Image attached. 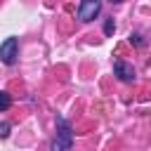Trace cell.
Returning <instances> with one entry per match:
<instances>
[{"instance_id": "obj_3", "label": "cell", "mask_w": 151, "mask_h": 151, "mask_svg": "<svg viewBox=\"0 0 151 151\" xmlns=\"http://www.w3.org/2000/svg\"><path fill=\"white\" fill-rule=\"evenodd\" d=\"M99 14H101V0H80V5H78V19L83 24L94 21Z\"/></svg>"}, {"instance_id": "obj_4", "label": "cell", "mask_w": 151, "mask_h": 151, "mask_svg": "<svg viewBox=\"0 0 151 151\" xmlns=\"http://www.w3.org/2000/svg\"><path fill=\"white\" fill-rule=\"evenodd\" d=\"M113 76H116L120 83H132V80L137 78V71H134L132 64H127V61H123V59H116V61H113Z\"/></svg>"}, {"instance_id": "obj_7", "label": "cell", "mask_w": 151, "mask_h": 151, "mask_svg": "<svg viewBox=\"0 0 151 151\" xmlns=\"http://www.w3.org/2000/svg\"><path fill=\"white\" fill-rule=\"evenodd\" d=\"M9 132H12V125L2 120V123H0V139H7V137H9Z\"/></svg>"}, {"instance_id": "obj_8", "label": "cell", "mask_w": 151, "mask_h": 151, "mask_svg": "<svg viewBox=\"0 0 151 151\" xmlns=\"http://www.w3.org/2000/svg\"><path fill=\"white\" fill-rule=\"evenodd\" d=\"M130 42H134V45H139V47L144 45V40H142V35H139V33H132V35H130Z\"/></svg>"}, {"instance_id": "obj_9", "label": "cell", "mask_w": 151, "mask_h": 151, "mask_svg": "<svg viewBox=\"0 0 151 151\" xmlns=\"http://www.w3.org/2000/svg\"><path fill=\"white\" fill-rule=\"evenodd\" d=\"M109 2H113V5H118V2H123V0H109Z\"/></svg>"}, {"instance_id": "obj_1", "label": "cell", "mask_w": 151, "mask_h": 151, "mask_svg": "<svg viewBox=\"0 0 151 151\" xmlns=\"http://www.w3.org/2000/svg\"><path fill=\"white\" fill-rule=\"evenodd\" d=\"M73 149V130L64 116H57V134L50 144V151H71Z\"/></svg>"}, {"instance_id": "obj_2", "label": "cell", "mask_w": 151, "mask_h": 151, "mask_svg": "<svg viewBox=\"0 0 151 151\" xmlns=\"http://www.w3.org/2000/svg\"><path fill=\"white\" fill-rule=\"evenodd\" d=\"M19 59V40L17 38H5L0 42V61L7 66H14Z\"/></svg>"}, {"instance_id": "obj_5", "label": "cell", "mask_w": 151, "mask_h": 151, "mask_svg": "<svg viewBox=\"0 0 151 151\" xmlns=\"http://www.w3.org/2000/svg\"><path fill=\"white\" fill-rule=\"evenodd\" d=\"M9 106H12V94L5 92V90H0V111H7Z\"/></svg>"}, {"instance_id": "obj_6", "label": "cell", "mask_w": 151, "mask_h": 151, "mask_svg": "<svg viewBox=\"0 0 151 151\" xmlns=\"http://www.w3.org/2000/svg\"><path fill=\"white\" fill-rule=\"evenodd\" d=\"M113 31H116V21H113V17H111V19H106V21H104V35H109V38H111V35H113Z\"/></svg>"}]
</instances>
